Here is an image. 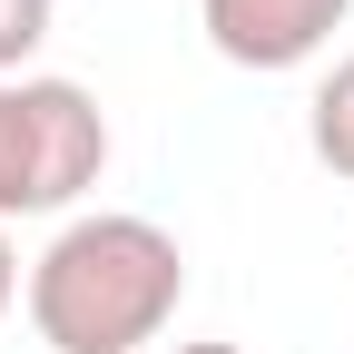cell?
Returning <instances> with one entry per match:
<instances>
[{
    "label": "cell",
    "instance_id": "obj_4",
    "mask_svg": "<svg viewBox=\"0 0 354 354\" xmlns=\"http://www.w3.org/2000/svg\"><path fill=\"white\" fill-rule=\"evenodd\" d=\"M305 148H315L325 177L354 187V59H335V69L315 79V99H305Z\"/></svg>",
    "mask_w": 354,
    "mask_h": 354
},
{
    "label": "cell",
    "instance_id": "obj_7",
    "mask_svg": "<svg viewBox=\"0 0 354 354\" xmlns=\"http://www.w3.org/2000/svg\"><path fill=\"white\" fill-rule=\"evenodd\" d=\"M167 354H236V344H167Z\"/></svg>",
    "mask_w": 354,
    "mask_h": 354
},
{
    "label": "cell",
    "instance_id": "obj_1",
    "mask_svg": "<svg viewBox=\"0 0 354 354\" xmlns=\"http://www.w3.org/2000/svg\"><path fill=\"white\" fill-rule=\"evenodd\" d=\"M177 295H187V246L128 207L69 216L20 276L30 335L50 354H148L177 325Z\"/></svg>",
    "mask_w": 354,
    "mask_h": 354
},
{
    "label": "cell",
    "instance_id": "obj_5",
    "mask_svg": "<svg viewBox=\"0 0 354 354\" xmlns=\"http://www.w3.org/2000/svg\"><path fill=\"white\" fill-rule=\"evenodd\" d=\"M50 20H59V0H0V79H30Z\"/></svg>",
    "mask_w": 354,
    "mask_h": 354
},
{
    "label": "cell",
    "instance_id": "obj_6",
    "mask_svg": "<svg viewBox=\"0 0 354 354\" xmlns=\"http://www.w3.org/2000/svg\"><path fill=\"white\" fill-rule=\"evenodd\" d=\"M20 305V256H10V227H0V315Z\"/></svg>",
    "mask_w": 354,
    "mask_h": 354
},
{
    "label": "cell",
    "instance_id": "obj_2",
    "mask_svg": "<svg viewBox=\"0 0 354 354\" xmlns=\"http://www.w3.org/2000/svg\"><path fill=\"white\" fill-rule=\"evenodd\" d=\"M109 177V109L79 79H0V227L69 216Z\"/></svg>",
    "mask_w": 354,
    "mask_h": 354
},
{
    "label": "cell",
    "instance_id": "obj_3",
    "mask_svg": "<svg viewBox=\"0 0 354 354\" xmlns=\"http://www.w3.org/2000/svg\"><path fill=\"white\" fill-rule=\"evenodd\" d=\"M344 10H354V0H197V30H207V50L227 69L276 79V69L315 59L325 39L344 30Z\"/></svg>",
    "mask_w": 354,
    "mask_h": 354
}]
</instances>
